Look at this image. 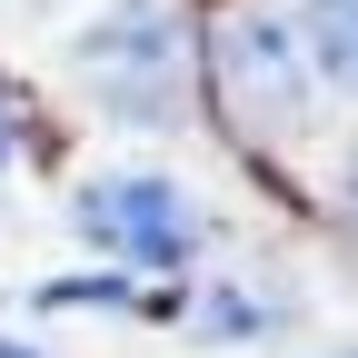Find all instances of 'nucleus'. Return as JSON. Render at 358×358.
<instances>
[{"instance_id":"obj_6","label":"nucleus","mask_w":358,"mask_h":358,"mask_svg":"<svg viewBox=\"0 0 358 358\" xmlns=\"http://www.w3.org/2000/svg\"><path fill=\"white\" fill-rule=\"evenodd\" d=\"M0 179H10V129H0Z\"/></svg>"},{"instance_id":"obj_4","label":"nucleus","mask_w":358,"mask_h":358,"mask_svg":"<svg viewBox=\"0 0 358 358\" xmlns=\"http://www.w3.org/2000/svg\"><path fill=\"white\" fill-rule=\"evenodd\" d=\"M289 40H299L308 80L338 100V90H348V0H299V10H289Z\"/></svg>"},{"instance_id":"obj_2","label":"nucleus","mask_w":358,"mask_h":358,"mask_svg":"<svg viewBox=\"0 0 358 358\" xmlns=\"http://www.w3.org/2000/svg\"><path fill=\"white\" fill-rule=\"evenodd\" d=\"M80 70L120 120H179V10L169 0H120L80 40Z\"/></svg>"},{"instance_id":"obj_3","label":"nucleus","mask_w":358,"mask_h":358,"mask_svg":"<svg viewBox=\"0 0 358 358\" xmlns=\"http://www.w3.org/2000/svg\"><path fill=\"white\" fill-rule=\"evenodd\" d=\"M219 80H229L249 129H289V120L319 110V80H308V60H299L279 10H229L219 20Z\"/></svg>"},{"instance_id":"obj_5","label":"nucleus","mask_w":358,"mask_h":358,"mask_svg":"<svg viewBox=\"0 0 358 358\" xmlns=\"http://www.w3.org/2000/svg\"><path fill=\"white\" fill-rule=\"evenodd\" d=\"M0 358H40V348H30V338H0Z\"/></svg>"},{"instance_id":"obj_1","label":"nucleus","mask_w":358,"mask_h":358,"mask_svg":"<svg viewBox=\"0 0 358 358\" xmlns=\"http://www.w3.org/2000/svg\"><path fill=\"white\" fill-rule=\"evenodd\" d=\"M80 239L110 249L120 268H179V259H199L209 219L169 169H110L80 189Z\"/></svg>"},{"instance_id":"obj_7","label":"nucleus","mask_w":358,"mask_h":358,"mask_svg":"<svg viewBox=\"0 0 358 358\" xmlns=\"http://www.w3.org/2000/svg\"><path fill=\"white\" fill-rule=\"evenodd\" d=\"M329 358H338V348H329Z\"/></svg>"}]
</instances>
